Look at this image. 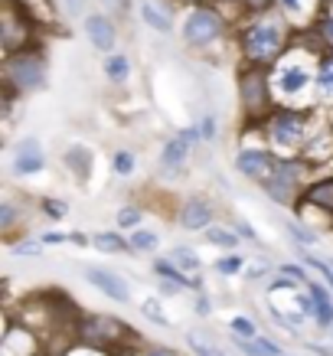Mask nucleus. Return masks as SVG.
<instances>
[{
	"instance_id": "nucleus-1",
	"label": "nucleus",
	"mask_w": 333,
	"mask_h": 356,
	"mask_svg": "<svg viewBox=\"0 0 333 356\" xmlns=\"http://www.w3.org/2000/svg\"><path fill=\"white\" fill-rule=\"evenodd\" d=\"M320 53L311 46H291L268 69L271 95L281 108H314V79H317Z\"/></svg>"
},
{
	"instance_id": "nucleus-2",
	"label": "nucleus",
	"mask_w": 333,
	"mask_h": 356,
	"mask_svg": "<svg viewBox=\"0 0 333 356\" xmlns=\"http://www.w3.org/2000/svg\"><path fill=\"white\" fill-rule=\"evenodd\" d=\"M291 46H294L291 43V23L281 13H252L238 26V53H242L245 65L271 69Z\"/></svg>"
},
{
	"instance_id": "nucleus-3",
	"label": "nucleus",
	"mask_w": 333,
	"mask_h": 356,
	"mask_svg": "<svg viewBox=\"0 0 333 356\" xmlns=\"http://www.w3.org/2000/svg\"><path fill=\"white\" fill-rule=\"evenodd\" d=\"M323 115L327 111L320 108H281V105H275L258 124H261V134L275 154H301L307 147V140L314 138V131L327 121Z\"/></svg>"
},
{
	"instance_id": "nucleus-4",
	"label": "nucleus",
	"mask_w": 333,
	"mask_h": 356,
	"mask_svg": "<svg viewBox=\"0 0 333 356\" xmlns=\"http://www.w3.org/2000/svg\"><path fill=\"white\" fill-rule=\"evenodd\" d=\"M317 167H314L304 154H278V163H275V170H271L268 180H261V193L275 200L278 206H298L301 193L307 190L314 177H317Z\"/></svg>"
},
{
	"instance_id": "nucleus-5",
	"label": "nucleus",
	"mask_w": 333,
	"mask_h": 356,
	"mask_svg": "<svg viewBox=\"0 0 333 356\" xmlns=\"http://www.w3.org/2000/svg\"><path fill=\"white\" fill-rule=\"evenodd\" d=\"M76 340L79 343L105 346L115 353H131L134 346H144V334L118 321L115 314H98V311H82L76 324Z\"/></svg>"
},
{
	"instance_id": "nucleus-6",
	"label": "nucleus",
	"mask_w": 333,
	"mask_h": 356,
	"mask_svg": "<svg viewBox=\"0 0 333 356\" xmlns=\"http://www.w3.org/2000/svg\"><path fill=\"white\" fill-rule=\"evenodd\" d=\"M46 76H49V65L36 46H23L17 53L3 56V95L7 98H26L43 92Z\"/></svg>"
},
{
	"instance_id": "nucleus-7",
	"label": "nucleus",
	"mask_w": 333,
	"mask_h": 356,
	"mask_svg": "<svg viewBox=\"0 0 333 356\" xmlns=\"http://www.w3.org/2000/svg\"><path fill=\"white\" fill-rule=\"evenodd\" d=\"M229 36V20L216 7H206V3H193L183 10L180 20V40L186 49L193 53H209L219 43H226Z\"/></svg>"
},
{
	"instance_id": "nucleus-8",
	"label": "nucleus",
	"mask_w": 333,
	"mask_h": 356,
	"mask_svg": "<svg viewBox=\"0 0 333 356\" xmlns=\"http://www.w3.org/2000/svg\"><path fill=\"white\" fill-rule=\"evenodd\" d=\"M236 95H238V111H242V121H261V118H265V115L275 108L268 69L245 65V69L238 72Z\"/></svg>"
},
{
	"instance_id": "nucleus-9",
	"label": "nucleus",
	"mask_w": 333,
	"mask_h": 356,
	"mask_svg": "<svg viewBox=\"0 0 333 356\" xmlns=\"http://www.w3.org/2000/svg\"><path fill=\"white\" fill-rule=\"evenodd\" d=\"M200 144H203V138H200V128H196V124L177 128L170 138H163L161 151H157V163H161V170L170 173V177L183 173L186 167H190V161H193V151L200 147Z\"/></svg>"
},
{
	"instance_id": "nucleus-10",
	"label": "nucleus",
	"mask_w": 333,
	"mask_h": 356,
	"mask_svg": "<svg viewBox=\"0 0 333 356\" xmlns=\"http://www.w3.org/2000/svg\"><path fill=\"white\" fill-rule=\"evenodd\" d=\"M7 170L17 180H30V177H43L49 170V157H46L43 140L36 134H23L20 140L10 144V154H7Z\"/></svg>"
},
{
	"instance_id": "nucleus-11",
	"label": "nucleus",
	"mask_w": 333,
	"mask_h": 356,
	"mask_svg": "<svg viewBox=\"0 0 333 356\" xmlns=\"http://www.w3.org/2000/svg\"><path fill=\"white\" fill-rule=\"evenodd\" d=\"M0 356H43V334L7 314L3 337H0Z\"/></svg>"
},
{
	"instance_id": "nucleus-12",
	"label": "nucleus",
	"mask_w": 333,
	"mask_h": 356,
	"mask_svg": "<svg viewBox=\"0 0 333 356\" xmlns=\"http://www.w3.org/2000/svg\"><path fill=\"white\" fill-rule=\"evenodd\" d=\"M213 222H219V209H216L213 196L190 193L177 203V226L183 232H206Z\"/></svg>"
},
{
	"instance_id": "nucleus-13",
	"label": "nucleus",
	"mask_w": 333,
	"mask_h": 356,
	"mask_svg": "<svg viewBox=\"0 0 333 356\" xmlns=\"http://www.w3.org/2000/svg\"><path fill=\"white\" fill-rule=\"evenodd\" d=\"M82 278H86V284H92L98 294H105V301H111V304L128 307V304L134 301V288L128 284V278L118 275V271L105 268V265H86V268H82Z\"/></svg>"
},
{
	"instance_id": "nucleus-14",
	"label": "nucleus",
	"mask_w": 333,
	"mask_h": 356,
	"mask_svg": "<svg viewBox=\"0 0 333 356\" xmlns=\"http://www.w3.org/2000/svg\"><path fill=\"white\" fill-rule=\"evenodd\" d=\"M82 30H86L88 43H92L95 53L108 56V53H115V49H118V26H115V20H111L108 13H86Z\"/></svg>"
},
{
	"instance_id": "nucleus-15",
	"label": "nucleus",
	"mask_w": 333,
	"mask_h": 356,
	"mask_svg": "<svg viewBox=\"0 0 333 356\" xmlns=\"http://www.w3.org/2000/svg\"><path fill=\"white\" fill-rule=\"evenodd\" d=\"M307 294L314 298V330L330 334V327H333V291H330V284L320 281V278H311L307 281Z\"/></svg>"
},
{
	"instance_id": "nucleus-16",
	"label": "nucleus",
	"mask_w": 333,
	"mask_h": 356,
	"mask_svg": "<svg viewBox=\"0 0 333 356\" xmlns=\"http://www.w3.org/2000/svg\"><path fill=\"white\" fill-rule=\"evenodd\" d=\"M314 108L330 115L333 111V49L320 53L317 63V79H314Z\"/></svg>"
},
{
	"instance_id": "nucleus-17",
	"label": "nucleus",
	"mask_w": 333,
	"mask_h": 356,
	"mask_svg": "<svg viewBox=\"0 0 333 356\" xmlns=\"http://www.w3.org/2000/svg\"><path fill=\"white\" fill-rule=\"evenodd\" d=\"M301 154L314 163V167H317V170H327V167H330L333 163V128H330V118L314 131V138L307 140V147H304Z\"/></svg>"
},
{
	"instance_id": "nucleus-18",
	"label": "nucleus",
	"mask_w": 333,
	"mask_h": 356,
	"mask_svg": "<svg viewBox=\"0 0 333 356\" xmlns=\"http://www.w3.org/2000/svg\"><path fill=\"white\" fill-rule=\"evenodd\" d=\"M63 167L72 177H76L79 184H88V177H92V167H95V154H92V147L88 144H82V140H72L69 147L63 151Z\"/></svg>"
},
{
	"instance_id": "nucleus-19",
	"label": "nucleus",
	"mask_w": 333,
	"mask_h": 356,
	"mask_svg": "<svg viewBox=\"0 0 333 356\" xmlns=\"http://www.w3.org/2000/svg\"><path fill=\"white\" fill-rule=\"evenodd\" d=\"M275 7L291 26H311L317 23V10H320V0H275Z\"/></svg>"
},
{
	"instance_id": "nucleus-20",
	"label": "nucleus",
	"mask_w": 333,
	"mask_h": 356,
	"mask_svg": "<svg viewBox=\"0 0 333 356\" xmlns=\"http://www.w3.org/2000/svg\"><path fill=\"white\" fill-rule=\"evenodd\" d=\"M101 76H105L108 86L124 88L131 82V76H134V63H131V56L121 53V49L101 56Z\"/></svg>"
},
{
	"instance_id": "nucleus-21",
	"label": "nucleus",
	"mask_w": 333,
	"mask_h": 356,
	"mask_svg": "<svg viewBox=\"0 0 333 356\" xmlns=\"http://www.w3.org/2000/svg\"><path fill=\"white\" fill-rule=\"evenodd\" d=\"M301 203L323 209L327 216H333V173H317L307 184V190L301 193Z\"/></svg>"
},
{
	"instance_id": "nucleus-22",
	"label": "nucleus",
	"mask_w": 333,
	"mask_h": 356,
	"mask_svg": "<svg viewBox=\"0 0 333 356\" xmlns=\"http://www.w3.org/2000/svg\"><path fill=\"white\" fill-rule=\"evenodd\" d=\"M140 23L147 26V30L161 33V36H170L173 30H177V23H173L170 10L163 7V3H157V0H140Z\"/></svg>"
},
{
	"instance_id": "nucleus-23",
	"label": "nucleus",
	"mask_w": 333,
	"mask_h": 356,
	"mask_svg": "<svg viewBox=\"0 0 333 356\" xmlns=\"http://www.w3.org/2000/svg\"><path fill=\"white\" fill-rule=\"evenodd\" d=\"M92 248L101 252V255H134L128 242V232L121 229H101V232H92Z\"/></svg>"
},
{
	"instance_id": "nucleus-24",
	"label": "nucleus",
	"mask_w": 333,
	"mask_h": 356,
	"mask_svg": "<svg viewBox=\"0 0 333 356\" xmlns=\"http://www.w3.org/2000/svg\"><path fill=\"white\" fill-rule=\"evenodd\" d=\"M229 340L242 356H284V346L268 334H258L252 340H242V337H229Z\"/></svg>"
},
{
	"instance_id": "nucleus-25",
	"label": "nucleus",
	"mask_w": 333,
	"mask_h": 356,
	"mask_svg": "<svg viewBox=\"0 0 333 356\" xmlns=\"http://www.w3.org/2000/svg\"><path fill=\"white\" fill-rule=\"evenodd\" d=\"M203 242L209 248H219V252H238L242 248V236L229 222H213V226L203 232Z\"/></svg>"
},
{
	"instance_id": "nucleus-26",
	"label": "nucleus",
	"mask_w": 333,
	"mask_h": 356,
	"mask_svg": "<svg viewBox=\"0 0 333 356\" xmlns=\"http://www.w3.org/2000/svg\"><path fill=\"white\" fill-rule=\"evenodd\" d=\"M248 261H252V259H248L242 248H238V252H222V255L213 261V271L219 275V278H229V281H232V278H245Z\"/></svg>"
},
{
	"instance_id": "nucleus-27",
	"label": "nucleus",
	"mask_w": 333,
	"mask_h": 356,
	"mask_svg": "<svg viewBox=\"0 0 333 356\" xmlns=\"http://www.w3.org/2000/svg\"><path fill=\"white\" fill-rule=\"evenodd\" d=\"M183 343H186V350L193 356H232L219 340L206 337L203 330H186V334H183Z\"/></svg>"
},
{
	"instance_id": "nucleus-28",
	"label": "nucleus",
	"mask_w": 333,
	"mask_h": 356,
	"mask_svg": "<svg viewBox=\"0 0 333 356\" xmlns=\"http://www.w3.org/2000/svg\"><path fill=\"white\" fill-rule=\"evenodd\" d=\"M284 232L288 238L294 242V248H317L320 245V229H314L311 222H304V219H288L284 222Z\"/></svg>"
},
{
	"instance_id": "nucleus-29",
	"label": "nucleus",
	"mask_w": 333,
	"mask_h": 356,
	"mask_svg": "<svg viewBox=\"0 0 333 356\" xmlns=\"http://www.w3.org/2000/svg\"><path fill=\"white\" fill-rule=\"evenodd\" d=\"M167 259H170L177 268L186 271V275H203V259H200V252H196L193 245H183V242H177V245L167 248Z\"/></svg>"
},
{
	"instance_id": "nucleus-30",
	"label": "nucleus",
	"mask_w": 333,
	"mask_h": 356,
	"mask_svg": "<svg viewBox=\"0 0 333 356\" xmlns=\"http://www.w3.org/2000/svg\"><path fill=\"white\" fill-rule=\"evenodd\" d=\"M128 242H131V252L134 255H157V248H161V232L154 226H140L134 232H128Z\"/></svg>"
},
{
	"instance_id": "nucleus-31",
	"label": "nucleus",
	"mask_w": 333,
	"mask_h": 356,
	"mask_svg": "<svg viewBox=\"0 0 333 356\" xmlns=\"http://www.w3.org/2000/svg\"><path fill=\"white\" fill-rule=\"evenodd\" d=\"M7 252H10L13 259H43L46 245L40 242L36 232H23V236H17V238L7 242Z\"/></svg>"
},
{
	"instance_id": "nucleus-32",
	"label": "nucleus",
	"mask_w": 333,
	"mask_h": 356,
	"mask_svg": "<svg viewBox=\"0 0 333 356\" xmlns=\"http://www.w3.org/2000/svg\"><path fill=\"white\" fill-rule=\"evenodd\" d=\"M20 219H23V206L13 203V196H3L0 200V232H3V238L10 242V238H17L20 232Z\"/></svg>"
},
{
	"instance_id": "nucleus-33",
	"label": "nucleus",
	"mask_w": 333,
	"mask_h": 356,
	"mask_svg": "<svg viewBox=\"0 0 333 356\" xmlns=\"http://www.w3.org/2000/svg\"><path fill=\"white\" fill-rule=\"evenodd\" d=\"M144 219H147V213H144V206L140 203H121L118 209H115V229H121V232H134V229L144 226Z\"/></svg>"
},
{
	"instance_id": "nucleus-34",
	"label": "nucleus",
	"mask_w": 333,
	"mask_h": 356,
	"mask_svg": "<svg viewBox=\"0 0 333 356\" xmlns=\"http://www.w3.org/2000/svg\"><path fill=\"white\" fill-rule=\"evenodd\" d=\"M111 173H115L118 180H131V177L138 173V151L118 147V151L111 154Z\"/></svg>"
},
{
	"instance_id": "nucleus-35",
	"label": "nucleus",
	"mask_w": 333,
	"mask_h": 356,
	"mask_svg": "<svg viewBox=\"0 0 333 356\" xmlns=\"http://www.w3.org/2000/svg\"><path fill=\"white\" fill-rule=\"evenodd\" d=\"M36 209H40V216H43L46 222H53V226L69 216V203H65L63 196H40V206H36Z\"/></svg>"
},
{
	"instance_id": "nucleus-36",
	"label": "nucleus",
	"mask_w": 333,
	"mask_h": 356,
	"mask_svg": "<svg viewBox=\"0 0 333 356\" xmlns=\"http://www.w3.org/2000/svg\"><path fill=\"white\" fill-rule=\"evenodd\" d=\"M229 334L232 337H242V340H252V337H258L261 330H258V321L255 317H248V314H232L226 321Z\"/></svg>"
},
{
	"instance_id": "nucleus-37",
	"label": "nucleus",
	"mask_w": 333,
	"mask_h": 356,
	"mask_svg": "<svg viewBox=\"0 0 333 356\" xmlns=\"http://www.w3.org/2000/svg\"><path fill=\"white\" fill-rule=\"evenodd\" d=\"M140 317H144V321H151V324H157V327H173V321L163 314V301L161 298H154V294L140 301Z\"/></svg>"
},
{
	"instance_id": "nucleus-38",
	"label": "nucleus",
	"mask_w": 333,
	"mask_h": 356,
	"mask_svg": "<svg viewBox=\"0 0 333 356\" xmlns=\"http://www.w3.org/2000/svg\"><path fill=\"white\" fill-rule=\"evenodd\" d=\"M196 128H200V138H203V144H219V134H222V128H219V115L216 111H203L200 118H196Z\"/></svg>"
},
{
	"instance_id": "nucleus-39",
	"label": "nucleus",
	"mask_w": 333,
	"mask_h": 356,
	"mask_svg": "<svg viewBox=\"0 0 333 356\" xmlns=\"http://www.w3.org/2000/svg\"><path fill=\"white\" fill-rule=\"evenodd\" d=\"M275 271H278V275H284V278H291V281H298V284H304V288H307V281L314 278L311 268H307L301 259H298V261H281V265H275Z\"/></svg>"
},
{
	"instance_id": "nucleus-40",
	"label": "nucleus",
	"mask_w": 333,
	"mask_h": 356,
	"mask_svg": "<svg viewBox=\"0 0 333 356\" xmlns=\"http://www.w3.org/2000/svg\"><path fill=\"white\" fill-rule=\"evenodd\" d=\"M229 226H232L238 236H242V242H248V245H261V236H258V229L252 226V222H248L242 213H232V216H229Z\"/></svg>"
},
{
	"instance_id": "nucleus-41",
	"label": "nucleus",
	"mask_w": 333,
	"mask_h": 356,
	"mask_svg": "<svg viewBox=\"0 0 333 356\" xmlns=\"http://www.w3.org/2000/svg\"><path fill=\"white\" fill-rule=\"evenodd\" d=\"M63 356H121V353H115V350H105V346H92V343H72L69 350H65Z\"/></svg>"
},
{
	"instance_id": "nucleus-42",
	"label": "nucleus",
	"mask_w": 333,
	"mask_h": 356,
	"mask_svg": "<svg viewBox=\"0 0 333 356\" xmlns=\"http://www.w3.org/2000/svg\"><path fill=\"white\" fill-rule=\"evenodd\" d=\"M213 311H216V301L209 298V291L193 294V314L200 317V321H209V317H213Z\"/></svg>"
},
{
	"instance_id": "nucleus-43",
	"label": "nucleus",
	"mask_w": 333,
	"mask_h": 356,
	"mask_svg": "<svg viewBox=\"0 0 333 356\" xmlns=\"http://www.w3.org/2000/svg\"><path fill=\"white\" fill-rule=\"evenodd\" d=\"M314 30H317V40H320L327 49H333V13H323L320 20L314 23Z\"/></svg>"
},
{
	"instance_id": "nucleus-44",
	"label": "nucleus",
	"mask_w": 333,
	"mask_h": 356,
	"mask_svg": "<svg viewBox=\"0 0 333 356\" xmlns=\"http://www.w3.org/2000/svg\"><path fill=\"white\" fill-rule=\"evenodd\" d=\"M271 261L268 259H252L248 261V268H245V281H261V278H268L271 275Z\"/></svg>"
},
{
	"instance_id": "nucleus-45",
	"label": "nucleus",
	"mask_w": 333,
	"mask_h": 356,
	"mask_svg": "<svg viewBox=\"0 0 333 356\" xmlns=\"http://www.w3.org/2000/svg\"><path fill=\"white\" fill-rule=\"evenodd\" d=\"M40 242L46 248H56V245H69V232H59V229H46V232H36Z\"/></svg>"
},
{
	"instance_id": "nucleus-46",
	"label": "nucleus",
	"mask_w": 333,
	"mask_h": 356,
	"mask_svg": "<svg viewBox=\"0 0 333 356\" xmlns=\"http://www.w3.org/2000/svg\"><path fill=\"white\" fill-rule=\"evenodd\" d=\"M138 356H180V353H177L173 346H163V343H157V346H154V343H144L138 350Z\"/></svg>"
},
{
	"instance_id": "nucleus-47",
	"label": "nucleus",
	"mask_w": 333,
	"mask_h": 356,
	"mask_svg": "<svg viewBox=\"0 0 333 356\" xmlns=\"http://www.w3.org/2000/svg\"><path fill=\"white\" fill-rule=\"evenodd\" d=\"M186 288L183 284H177V281H167V278H157V294H163V298H173V294H183Z\"/></svg>"
},
{
	"instance_id": "nucleus-48",
	"label": "nucleus",
	"mask_w": 333,
	"mask_h": 356,
	"mask_svg": "<svg viewBox=\"0 0 333 356\" xmlns=\"http://www.w3.org/2000/svg\"><path fill=\"white\" fill-rule=\"evenodd\" d=\"M69 245L88 248V245H92V236H88V232H82V229H72V232H69Z\"/></svg>"
},
{
	"instance_id": "nucleus-49",
	"label": "nucleus",
	"mask_w": 333,
	"mask_h": 356,
	"mask_svg": "<svg viewBox=\"0 0 333 356\" xmlns=\"http://www.w3.org/2000/svg\"><path fill=\"white\" fill-rule=\"evenodd\" d=\"M304 346H307L311 353H317V356H333V346H327V343H317V340H304Z\"/></svg>"
},
{
	"instance_id": "nucleus-50",
	"label": "nucleus",
	"mask_w": 333,
	"mask_h": 356,
	"mask_svg": "<svg viewBox=\"0 0 333 356\" xmlns=\"http://www.w3.org/2000/svg\"><path fill=\"white\" fill-rule=\"evenodd\" d=\"M63 3H65V10L72 13V17H79V13L86 10V0H63Z\"/></svg>"
},
{
	"instance_id": "nucleus-51",
	"label": "nucleus",
	"mask_w": 333,
	"mask_h": 356,
	"mask_svg": "<svg viewBox=\"0 0 333 356\" xmlns=\"http://www.w3.org/2000/svg\"><path fill=\"white\" fill-rule=\"evenodd\" d=\"M121 0H105V7H118Z\"/></svg>"
},
{
	"instance_id": "nucleus-52",
	"label": "nucleus",
	"mask_w": 333,
	"mask_h": 356,
	"mask_svg": "<svg viewBox=\"0 0 333 356\" xmlns=\"http://www.w3.org/2000/svg\"><path fill=\"white\" fill-rule=\"evenodd\" d=\"M121 356H138V350H131V353H121Z\"/></svg>"
},
{
	"instance_id": "nucleus-53",
	"label": "nucleus",
	"mask_w": 333,
	"mask_h": 356,
	"mask_svg": "<svg viewBox=\"0 0 333 356\" xmlns=\"http://www.w3.org/2000/svg\"><path fill=\"white\" fill-rule=\"evenodd\" d=\"M327 118H330V128H333V111H330V115H327Z\"/></svg>"
},
{
	"instance_id": "nucleus-54",
	"label": "nucleus",
	"mask_w": 333,
	"mask_h": 356,
	"mask_svg": "<svg viewBox=\"0 0 333 356\" xmlns=\"http://www.w3.org/2000/svg\"><path fill=\"white\" fill-rule=\"evenodd\" d=\"M330 340H333V327H330Z\"/></svg>"
},
{
	"instance_id": "nucleus-55",
	"label": "nucleus",
	"mask_w": 333,
	"mask_h": 356,
	"mask_svg": "<svg viewBox=\"0 0 333 356\" xmlns=\"http://www.w3.org/2000/svg\"><path fill=\"white\" fill-rule=\"evenodd\" d=\"M284 356H294V353H284Z\"/></svg>"
},
{
	"instance_id": "nucleus-56",
	"label": "nucleus",
	"mask_w": 333,
	"mask_h": 356,
	"mask_svg": "<svg viewBox=\"0 0 333 356\" xmlns=\"http://www.w3.org/2000/svg\"><path fill=\"white\" fill-rule=\"evenodd\" d=\"M43 356H46V353H43Z\"/></svg>"
}]
</instances>
